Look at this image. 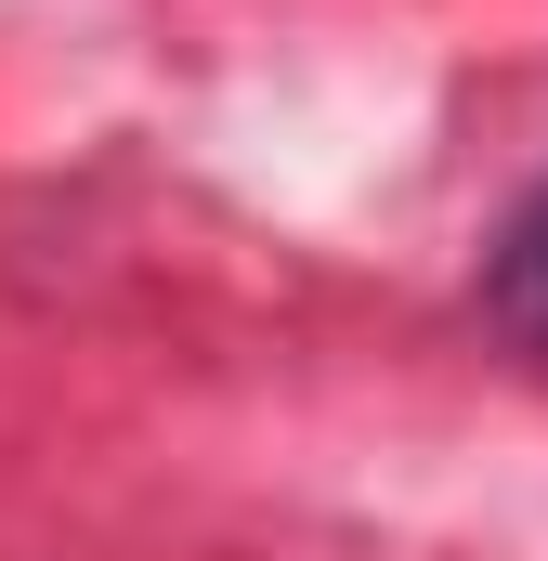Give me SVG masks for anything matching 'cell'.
<instances>
[{"label": "cell", "mask_w": 548, "mask_h": 561, "mask_svg": "<svg viewBox=\"0 0 548 561\" xmlns=\"http://www.w3.org/2000/svg\"><path fill=\"white\" fill-rule=\"evenodd\" d=\"M483 300H496V327H510V340L548 366V183L523 196V222L496 236V262H483Z\"/></svg>", "instance_id": "cell-1"}]
</instances>
